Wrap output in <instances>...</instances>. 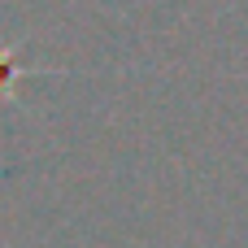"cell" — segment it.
<instances>
[{
	"label": "cell",
	"instance_id": "1",
	"mask_svg": "<svg viewBox=\"0 0 248 248\" xmlns=\"http://www.w3.org/2000/svg\"><path fill=\"white\" fill-rule=\"evenodd\" d=\"M4 83H9V65L0 61V87H4Z\"/></svg>",
	"mask_w": 248,
	"mask_h": 248
}]
</instances>
